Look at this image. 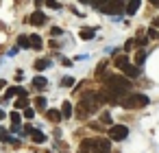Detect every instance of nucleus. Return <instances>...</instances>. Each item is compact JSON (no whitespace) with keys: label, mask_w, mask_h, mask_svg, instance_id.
Segmentation results:
<instances>
[{"label":"nucleus","mask_w":159,"mask_h":153,"mask_svg":"<svg viewBox=\"0 0 159 153\" xmlns=\"http://www.w3.org/2000/svg\"><path fill=\"white\" fill-rule=\"evenodd\" d=\"M150 2H152L155 7H159V0H150Z\"/></svg>","instance_id":"35"},{"label":"nucleus","mask_w":159,"mask_h":153,"mask_svg":"<svg viewBox=\"0 0 159 153\" xmlns=\"http://www.w3.org/2000/svg\"><path fill=\"white\" fill-rule=\"evenodd\" d=\"M33 2H35V7H37V9H39V7H42V5H44V0H33Z\"/></svg>","instance_id":"32"},{"label":"nucleus","mask_w":159,"mask_h":153,"mask_svg":"<svg viewBox=\"0 0 159 153\" xmlns=\"http://www.w3.org/2000/svg\"><path fill=\"white\" fill-rule=\"evenodd\" d=\"M61 85H63V88H72V85H74V79H72V77H63V79H61Z\"/></svg>","instance_id":"21"},{"label":"nucleus","mask_w":159,"mask_h":153,"mask_svg":"<svg viewBox=\"0 0 159 153\" xmlns=\"http://www.w3.org/2000/svg\"><path fill=\"white\" fill-rule=\"evenodd\" d=\"M81 153H111V142L105 138H85L81 142Z\"/></svg>","instance_id":"2"},{"label":"nucleus","mask_w":159,"mask_h":153,"mask_svg":"<svg viewBox=\"0 0 159 153\" xmlns=\"http://www.w3.org/2000/svg\"><path fill=\"white\" fill-rule=\"evenodd\" d=\"M157 35H159V31H157L155 26H150V29H148V40H155Z\"/></svg>","instance_id":"24"},{"label":"nucleus","mask_w":159,"mask_h":153,"mask_svg":"<svg viewBox=\"0 0 159 153\" xmlns=\"http://www.w3.org/2000/svg\"><path fill=\"white\" fill-rule=\"evenodd\" d=\"M89 2H92L94 7H98V9H102V7H107V2H109V0H89Z\"/></svg>","instance_id":"22"},{"label":"nucleus","mask_w":159,"mask_h":153,"mask_svg":"<svg viewBox=\"0 0 159 153\" xmlns=\"http://www.w3.org/2000/svg\"><path fill=\"white\" fill-rule=\"evenodd\" d=\"M129 136V127L126 125H111V129H109V138L111 140H124Z\"/></svg>","instance_id":"5"},{"label":"nucleus","mask_w":159,"mask_h":153,"mask_svg":"<svg viewBox=\"0 0 159 153\" xmlns=\"http://www.w3.org/2000/svg\"><path fill=\"white\" fill-rule=\"evenodd\" d=\"M46 20H48V18H46L42 11H35V13L29 18V22H31L33 26H44V24H46Z\"/></svg>","instance_id":"7"},{"label":"nucleus","mask_w":159,"mask_h":153,"mask_svg":"<svg viewBox=\"0 0 159 153\" xmlns=\"http://www.w3.org/2000/svg\"><path fill=\"white\" fill-rule=\"evenodd\" d=\"M120 70H122V72H124V77H129V79H135V77L139 74V68H137V66H131V64L122 66Z\"/></svg>","instance_id":"8"},{"label":"nucleus","mask_w":159,"mask_h":153,"mask_svg":"<svg viewBox=\"0 0 159 153\" xmlns=\"http://www.w3.org/2000/svg\"><path fill=\"white\" fill-rule=\"evenodd\" d=\"M144 61H146V50L142 48V50H137V55H135V64H137V66H142Z\"/></svg>","instance_id":"16"},{"label":"nucleus","mask_w":159,"mask_h":153,"mask_svg":"<svg viewBox=\"0 0 159 153\" xmlns=\"http://www.w3.org/2000/svg\"><path fill=\"white\" fill-rule=\"evenodd\" d=\"M29 40H31V48H37V50H39V48L44 46V42H42L39 35H29Z\"/></svg>","instance_id":"11"},{"label":"nucleus","mask_w":159,"mask_h":153,"mask_svg":"<svg viewBox=\"0 0 159 153\" xmlns=\"http://www.w3.org/2000/svg\"><path fill=\"white\" fill-rule=\"evenodd\" d=\"M152 26H155V29H159V18H155V20H152Z\"/></svg>","instance_id":"33"},{"label":"nucleus","mask_w":159,"mask_h":153,"mask_svg":"<svg viewBox=\"0 0 159 153\" xmlns=\"http://www.w3.org/2000/svg\"><path fill=\"white\" fill-rule=\"evenodd\" d=\"M0 118H5V114H2V109H0Z\"/></svg>","instance_id":"36"},{"label":"nucleus","mask_w":159,"mask_h":153,"mask_svg":"<svg viewBox=\"0 0 159 153\" xmlns=\"http://www.w3.org/2000/svg\"><path fill=\"white\" fill-rule=\"evenodd\" d=\"M139 2H142V0H129V5H126V13H129V16H133V13L137 11Z\"/></svg>","instance_id":"13"},{"label":"nucleus","mask_w":159,"mask_h":153,"mask_svg":"<svg viewBox=\"0 0 159 153\" xmlns=\"http://www.w3.org/2000/svg\"><path fill=\"white\" fill-rule=\"evenodd\" d=\"M35 105H37V109H44V107H46V98H44V96H39V98L35 101Z\"/></svg>","instance_id":"27"},{"label":"nucleus","mask_w":159,"mask_h":153,"mask_svg":"<svg viewBox=\"0 0 159 153\" xmlns=\"http://www.w3.org/2000/svg\"><path fill=\"white\" fill-rule=\"evenodd\" d=\"M11 122H13V125H20V122H22V114H20V112H11Z\"/></svg>","instance_id":"20"},{"label":"nucleus","mask_w":159,"mask_h":153,"mask_svg":"<svg viewBox=\"0 0 159 153\" xmlns=\"http://www.w3.org/2000/svg\"><path fill=\"white\" fill-rule=\"evenodd\" d=\"M120 103H122L124 109H142V107H146V105L150 103V98H148L146 94H139V92H137V94H126Z\"/></svg>","instance_id":"4"},{"label":"nucleus","mask_w":159,"mask_h":153,"mask_svg":"<svg viewBox=\"0 0 159 153\" xmlns=\"http://www.w3.org/2000/svg\"><path fill=\"white\" fill-rule=\"evenodd\" d=\"M48 66H50V61H48V59H39V61H35V70H39V72H42V70H46Z\"/></svg>","instance_id":"17"},{"label":"nucleus","mask_w":159,"mask_h":153,"mask_svg":"<svg viewBox=\"0 0 159 153\" xmlns=\"http://www.w3.org/2000/svg\"><path fill=\"white\" fill-rule=\"evenodd\" d=\"M100 11H105V13H109V16H118V13L124 11V0H109L107 7H102Z\"/></svg>","instance_id":"6"},{"label":"nucleus","mask_w":159,"mask_h":153,"mask_svg":"<svg viewBox=\"0 0 159 153\" xmlns=\"http://www.w3.org/2000/svg\"><path fill=\"white\" fill-rule=\"evenodd\" d=\"M5 85H7V81H5V79H0V88H5Z\"/></svg>","instance_id":"34"},{"label":"nucleus","mask_w":159,"mask_h":153,"mask_svg":"<svg viewBox=\"0 0 159 153\" xmlns=\"http://www.w3.org/2000/svg\"><path fill=\"white\" fill-rule=\"evenodd\" d=\"M46 85H48L46 77H35V79H33V88H39V90H42V88H46Z\"/></svg>","instance_id":"15"},{"label":"nucleus","mask_w":159,"mask_h":153,"mask_svg":"<svg viewBox=\"0 0 159 153\" xmlns=\"http://www.w3.org/2000/svg\"><path fill=\"white\" fill-rule=\"evenodd\" d=\"M35 116V109L33 107H24V118H33Z\"/></svg>","instance_id":"28"},{"label":"nucleus","mask_w":159,"mask_h":153,"mask_svg":"<svg viewBox=\"0 0 159 153\" xmlns=\"http://www.w3.org/2000/svg\"><path fill=\"white\" fill-rule=\"evenodd\" d=\"M18 90H20V88H9V90H7V94H5V98H11V96H16V94H18Z\"/></svg>","instance_id":"26"},{"label":"nucleus","mask_w":159,"mask_h":153,"mask_svg":"<svg viewBox=\"0 0 159 153\" xmlns=\"http://www.w3.org/2000/svg\"><path fill=\"white\" fill-rule=\"evenodd\" d=\"M131 90V79L124 77V74H111L107 77V85H105V98L116 103L118 96L124 98V94H129Z\"/></svg>","instance_id":"1"},{"label":"nucleus","mask_w":159,"mask_h":153,"mask_svg":"<svg viewBox=\"0 0 159 153\" xmlns=\"http://www.w3.org/2000/svg\"><path fill=\"white\" fill-rule=\"evenodd\" d=\"M79 116H87V114H96L98 112V107H100V96L96 94V92H92V94H87V96H83V101L79 103Z\"/></svg>","instance_id":"3"},{"label":"nucleus","mask_w":159,"mask_h":153,"mask_svg":"<svg viewBox=\"0 0 159 153\" xmlns=\"http://www.w3.org/2000/svg\"><path fill=\"white\" fill-rule=\"evenodd\" d=\"M46 118L52 120V122H59L63 116H61V112H57V109H48V112H46Z\"/></svg>","instance_id":"10"},{"label":"nucleus","mask_w":159,"mask_h":153,"mask_svg":"<svg viewBox=\"0 0 159 153\" xmlns=\"http://www.w3.org/2000/svg\"><path fill=\"white\" fill-rule=\"evenodd\" d=\"M61 116H63V118H70V116H72V103H70V101H66V103L61 105Z\"/></svg>","instance_id":"12"},{"label":"nucleus","mask_w":159,"mask_h":153,"mask_svg":"<svg viewBox=\"0 0 159 153\" xmlns=\"http://www.w3.org/2000/svg\"><path fill=\"white\" fill-rule=\"evenodd\" d=\"M126 64H129V57H126V55H124V57H122V55L116 57V66H118V68H122V66H126Z\"/></svg>","instance_id":"19"},{"label":"nucleus","mask_w":159,"mask_h":153,"mask_svg":"<svg viewBox=\"0 0 159 153\" xmlns=\"http://www.w3.org/2000/svg\"><path fill=\"white\" fill-rule=\"evenodd\" d=\"M18 48H31L29 35H20V37H18Z\"/></svg>","instance_id":"14"},{"label":"nucleus","mask_w":159,"mask_h":153,"mask_svg":"<svg viewBox=\"0 0 159 153\" xmlns=\"http://www.w3.org/2000/svg\"><path fill=\"white\" fill-rule=\"evenodd\" d=\"M81 40H85V42H89V40H94V35H96V31L94 29H81Z\"/></svg>","instance_id":"9"},{"label":"nucleus","mask_w":159,"mask_h":153,"mask_svg":"<svg viewBox=\"0 0 159 153\" xmlns=\"http://www.w3.org/2000/svg\"><path fill=\"white\" fill-rule=\"evenodd\" d=\"M31 136H33V140H35L37 144H39V142H46V136H44L42 131H37V129H33V133H31Z\"/></svg>","instance_id":"18"},{"label":"nucleus","mask_w":159,"mask_h":153,"mask_svg":"<svg viewBox=\"0 0 159 153\" xmlns=\"http://www.w3.org/2000/svg\"><path fill=\"white\" fill-rule=\"evenodd\" d=\"M46 5H48L50 9H61V5L57 2V0H46Z\"/></svg>","instance_id":"30"},{"label":"nucleus","mask_w":159,"mask_h":153,"mask_svg":"<svg viewBox=\"0 0 159 153\" xmlns=\"http://www.w3.org/2000/svg\"><path fill=\"white\" fill-rule=\"evenodd\" d=\"M0 140H5V142H13V140L9 138V133H7L5 129H0Z\"/></svg>","instance_id":"29"},{"label":"nucleus","mask_w":159,"mask_h":153,"mask_svg":"<svg viewBox=\"0 0 159 153\" xmlns=\"http://www.w3.org/2000/svg\"><path fill=\"white\" fill-rule=\"evenodd\" d=\"M16 107H18V109H24V107H29V101H26V98H18V101H16Z\"/></svg>","instance_id":"23"},{"label":"nucleus","mask_w":159,"mask_h":153,"mask_svg":"<svg viewBox=\"0 0 159 153\" xmlns=\"http://www.w3.org/2000/svg\"><path fill=\"white\" fill-rule=\"evenodd\" d=\"M146 42H148V37H144V35H139V37L135 40V44H137V46H142V48L146 46Z\"/></svg>","instance_id":"25"},{"label":"nucleus","mask_w":159,"mask_h":153,"mask_svg":"<svg viewBox=\"0 0 159 153\" xmlns=\"http://www.w3.org/2000/svg\"><path fill=\"white\" fill-rule=\"evenodd\" d=\"M100 120H102V122H107V125H111V116H109L107 112H102V116H100Z\"/></svg>","instance_id":"31"}]
</instances>
